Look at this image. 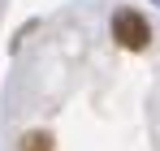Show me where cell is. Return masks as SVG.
I'll return each mask as SVG.
<instances>
[{"instance_id": "obj_1", "label": "cell", "mask_w": 160, "mask_h": 151, "mask_svg": "<svg viewBox=\"0 0 160 151\" xmlns=\"http://www.w3.org/2000/svg\"><path fill=\"white\" fill-rule=\"evenodd\" d=\"M112 39H117L126 52H143L147 43H152V26H147L143 13L121 9V13H112Z\"/></svg>"}, {"instance_id": "obj_2", "label": "cell", "mask_w": 160, "mask_h": 151, "mask_svg": "<svg viewBox=\"0 0 160 151\" xmlns=\"http://www.w3.org/2000/svg\"><path fill=\"white\" fill-rule=\"evenodd\" d=\"M22 151H52V134H43V129H30L26 138H22Z\"/></svg>"}]
</instances>
